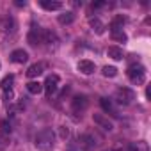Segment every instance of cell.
<instances>
[{
    "label": "cell",
    "mask_w": 151,
    "mask_h": 151,
    "mask_svg": "<svg viewBox=\"0 0 151 151\" xmlns=\"http://www.w3.org/2000/svg\"><path fill=\"white\" fill-rule=\"evenodd\" d=\"M27 39H29V43H30L32 46L41 45V29H39V27H37V29H32V30L29 32Z\"/></svg>",
    "instance_id": "9a60e30c"
},
{
    "label": "cell",
    "mask_w": 151,
    "mask_h": 151,
    "mask_svg": "<svg viewBox=\"0 0 151 151\" xmlns=\"http://www.w3.org/2000/svg\"><path fill=\"white\" fill-rule=\"evenodd\" d=\"M45 69H46V62H36V64L29 66L27 77H29V78H36V77H39V75L45 73Z\"/></svg>",
    "instance_id": "ba28073f"
},
{
    "label": "cell",
    "mask_w": 151,
    "mask_h": 151,
    "mask_svg": "<svg viewBox=\"0 0 151 151\" xmlns=\"http://www.w3.org/2000/svg\"><path fill=\"white\" fill-rule=\"evenodd\" d=\"M13 82H14V75H6V77L0 80V87H2V91H9L13 87Z\"/></svg>",
    "instance_id": "44dd1931"
},
{
    "label": "cell",
    "mask_w": 151,
    "mask_h": 151,
    "mask_svg": "<svg viewBox=\"0 0 151 151\" xmlns=\"http://www.w3.org/2000/svg\"><path fill=\"white\" fill-rule=\"evenodd\" d=\"M126 75H128V78H130L132 84L140 86V84L146 82V68H144L140 62H133V64H130L128 69H126Z\"/></svg>",
    "instance_id": "7a4b0ae2"
},
{
    "label": "cell",
    "mask_w": 151,
    "mask_h": 151,
    "mask_svg": "<svg viewBox=\"0 0 151 151\" xmlns=\"http://www.w3.org/2000/svg\"><path fill=\"white\" fill-rule=\"evenodd\" d=\"M87 105H89V100H87V96H84V94H78V96H75V98L71 100V109H73L75 114H82V112L87 109Z\"/></svg>",
    "instance_id": "8992f818"
},
{
    "label": "cell",
    "mask_w": 151,
    "mask_h": 151,
    "mask_svg": "<svg viewBox=\"0 0 151 151\" xmlns=\"http://www.w3.org/2000/svg\"><path fill=\"white\" fill-rule=\"evenodd\" d=\"M39 6L46 11H59L62 9V4L57 2V0H39Z\"/></svg>",
    "instance_id": "7c38bea8"
},
{
    "label": "cell",
    "mask_w": 151,
    "mask_h": 151,
    "mask_svg": "<svg viewBox=\"0 0 151 151\" xmlns=\"http://www.w3.org/2000/svg\"><path fill=\"white\" fill-rule=\"evenodd\" d=\"M114 100L119 105H132L133 100H135V91L130 89V87H119L114 94Z\"/></svg>",
    "instance_id": "277c9868"
},
{
    "label": "cell",
    "mask_w": 151,
    "mask_h": 151,
    "mask_svg": "<svg viewBox=\"0 0 151 151\" xmlns=\"http://www.w3.org/2000/svg\"><path fill=\"white\" fill-rule=\"evenodd\" d=\"M13 98H14V93H13V89H9V91H4V96H2L4 103H11V101H13Z\"/></svg>",
    "instance_id": "4316f807"
},
{
    "label": "cell",
    "mask_w": 151,
    "mask_h": 151,
    "mask_svg": "<svg viewBox=\"0 0 151 151\" xmlns=\"http://www.w3.org/2000/svg\"><path fill=\"white\" fill-rule=\"evenodd\" d=\"M59 89V75H48L45 84H43V91L46 93V96L50 98L52 94H55Z\"/></svg>",
    "instance_id": "5b68a950"
},
{
    "label": "cell",
    "mask_w": 151,
    "mask_h": 151,
    "mask_svg": "<svg viewBox=\"0 0 151 151\" xmlns=\"http://www.w3.org/2000/svg\"><path fill=\"white\" fill-rule=\"evenodd\" d=\"M93 121H94V124H98L105 132H112L114 130V123L107 116H103V114H93Z\"/></svg>",
    "instance_id": "52a82bcc"
},
{
    "label": "cell",
    "mask_w": 151,
    "mask_h": 151,
    "mask_svg": "<svg viewBox=\"0 0 151 151\" xmlns=\"http://www.w3.org/2000/svg\"><path fill=\"white\" fill-rule=\"evenodd\" d=\"M34 144L39 151H52L55 147V132L52 128H43L41 132H37Z\"/></svg>",
    "instance_id": "6da1fadb"
},
{
    "label": "cell",
    "mask_w": 151,
    "mask_h": 151,
    "mask_svg": "<svg viewBox=\"0 0 151 151\" xmlns=\"http://www.w3.org/2000/svg\"><path fill=\"white\" fill-rule=\"evenodd\" d=\"M0 130H2L4 135H9L13 132V126H11V123L7 119H2V121H0Z\"/></svg>",
    "instance_id": "cb8c5ba5"
},
{
    "label": "cell",
    "mask_w": 151,
    "mask_h": 151,
    "mask_svg": "<svg viewBox=\"0 0 151 151\" xmlns=\"http://www.w3.org/2000/svg\"><path fill=\"white\" fill-rule=\"evenodd\" d=\"M27 59H29V53L25 50H22V48L11 52V60L16 62V64H23V62H27Z\"/></svg>",
    "instance_id": "8fae6325"
},
{
    "label": "cell",
    "mask_w": 151,
    "mask_h": 151,
    "mask_svg": "<svg viewBox=\"0 0 151 151\" xmlns=\"http://www.w3.org/2000/svg\"><path fill=\"white\" fill-rule=\"evenodd\" d=\"M78 71H80V73H84V75H93V73L96 71V66H94V62H93V60L84 59V60H80V62H78Z\"/></svg>",
    "instance_id": "30bf717a"
},
{
    "label": "cell",
    "mask_w": 151,
    "mask_h": 151,
    "mask_svg": "<svg viewBox=\"0 0 151 151\" xmlns=\"http://www.w3.org/2000/svg\"><path fill=\"white\" fill-rule=\"evenodd\" d=\"M101 73H103V77H107V78H114L116 75H117V69L114 66H105Z\"/></svg>",
    "instance_id": "603a6c76"
},
{
    "label": "cell",
    "mask_w": 151,
    "mask_h": 151,
    "mask_svg": "<svg viewBox=\"0 0 151 151\" xmlns=\"http://www.w3.org/2000/svg\"><path fill=\"white\" fill-rule=\"evenodd\" d=\"M27 91H29L30 94H41V93H43V84L37 82V80H32V82L27 84Z\"/></svg>",
    "instance_id": "d6986e66"
},
{
    "label": "cell",
    "mask_w": 151,
    "mask_h": 151,
    "mask_svg": "<svg viewBox=\"0 0 151 151\" xmlns=\"http://www.w3.org/2000/svg\"><path fill=\"white\" fill-rule=\"evenodd\" d=\"M107 55L110 59H114V60H121L123 59V48H119V46H109Z\"/></svg>",
    "instance_id": "ac0fdd59"
},
{
    "label": "cell",
    "mask_w": 151,
    "mask_h": 151,
    "mask_svg": "<svg viewBox=\"0 0 151 151\" xmlns=\"http://www.w3.org/2000/svg\"><path fill=\"white\" fill-rule=\"evenodd\" d=\"M124 23H126V18L121 16V14H117V16L112 20V23H110V32H121L123 27H124Z\"/></svg>",
    "instance_id": "4fadbf2b"
},
{
    "label": "cell",
    "mask_w": 151,
    "mask_h": 151,
    "mask_svg": "<svg viewBox=\"0 0 151 151\" xmlns=\"http://www.w3.org/2000/svg\"><path fill=\"white\" fill-rule=\"evenodd\" d=\"M14 27H16V23H14V20L11 16H4L0 20V29L4 32H14Z\"/></svg>",
    "instance_id": "5bb4252c"
},
{
    "label": "cell",
    "mask_w": 151,
    "mask_h": 151,
    "mask_svg": "<svg viewBox=\"0 0 151 151\" xmlns=\"http://www.w3.org/2000/svg\"><path fill=\"white\" fill-rule=\"evenodd\" d=\"M7 146H9V135H4L0 132V151H4Z\"/></svg>",
    "instance_id": "484cf974"
},
{
    "label": "cell",
    "mask_w": 151,
    "mask_h": 151,
    "mask_svg": "<svg viewBox=\"0 0 151 151\" xmlns=\"http://www.w3.org/2000/svg\"><path fill=\"white\" fill-rule=\"evenodd\" d=\"M94 146H96V139L91 133H82L77 139V142L71 146V151H91Z\"/></svg>",
    "instance_id": "3957f363"
},
{
    "label": "cell",
    "mask_w": 151,
    "mask_h": 151,
    "mask_svg": "<svg viewBox=\"0 0 151 151\" xmlns=\"http://www.w3.org/2000/svg\"><path fill=\"white\" fill-rule=\"evenodd\" d=\"M112 39H114V41H119V43H126L128 37H126V34L121 30V32H112Z\"/></svg>",
    "instance_id": "d4e9b609"
},
{
    "label": "cell",
    "mask_w": 151,
    "mask_h": 151,
    "mask_svg": "<svg viewBox=\"0 0 151 151\" xmlns=\"http://www.w3.org/2000/svg\"><path fill=\"white\" fill-rule=\"evenodd\" d=\"M73 22H75V13L73 11H66V13L59 14V23L60 25H69Z\"/></svg>",
    "instance_id": "e0dca14e"
},
{
    "label": "cell",
    "mask_w": 151,
    "mask_h": 151,
    "mask_svg": "<svg viewBox=\"0 0 151 151\" xmlns=\"http://www.w3.org/2000/svg\"><path fill=\"white\" fill-rule=\"evenodd\" d=\"M89 25H91V29H93L96 34H103V32H105V25H103V22H100L98 18H91V20H89Z\"/></svg>",
    "instance_id": "ffe728a7"
},
{
    "label": "cell",
    "mask_w": 151,
    "mask_h": 151,
    "mask_svg": "<svg viewBox=\"0 0 151 151\" xmlns=\"http://www.w3.org/2000/svg\"><path fill=\"white\" fill-rule=\"evenodd\" d=\"M100 105H101V109H103L105 112H109V114H112V116H117V110H116L112 100H109V98H100Z\"/></svg>",
    "instance_id": "2e32d148"
},
{
    "label": "cell",
    "mask_w": 151,
    "mask_h": 151,
    "mask_svg": "<svg viewBox=\"0 0 151 151\" xmlns=\"http://www.w3.org/2000/svg\"><path fill=\"white\" fill-rule=\"evenodd\" d=\"M41 43L52 46V45H57V43H59V37L55 36V32L46 30V29H41Z\"/></svg>",
    "instance_id": "9c48e42d"
},
{
    "label": "cell",
    "mask_w": 151,
    "mask_h": 151,
    "mask_svg": "<svg viewBox=\"0 0 151 151\" xmlns=\"http://www.w3.org/2000/svg\"><path fill=\"white\" fill-rule=\"evenodd\" d=\"M130 151H149V146L146 140H137L130 144Z\"/></svg>",
    "instance_id": "7402d4cb"
},
{
    "label": "cell",
    "mask_w": 151,
    "mask_h": 151,
    "mask_svg": "<svg viewBox=\"0 0 151 151\" xmlns=\"http://www.w3.org/2000/svg\"><path fill=\"white\" fill-rule=\"evenodd\" d=\"M59 137L60 139H68L69 137V130L66 126H59Z\"/></svg>",
    "instance_id": "83f0119b"
},
{
    "label": "cell",
    "mask_w": 151,
    "mask_h": 151,
    "mask_svg": "<svg viewBox=\"0 0 151 151\" xmlns=\"http://www.w3.org/2000/svg\"><path fill=\"white\" fill-rule=\"evenodd\" d=\"M105 6H107L105 2H94V4H93V7H94V9H100V7H105Z\"/></svg>",
    "instance_id": "f1b7e54d"
}]
</instances>
